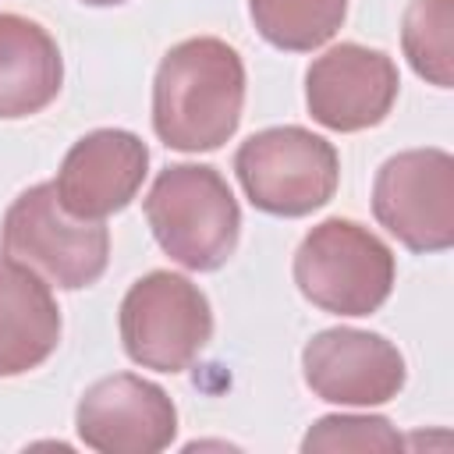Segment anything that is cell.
I'll use <instances>...</instances> for the list:
<instances>
[{
  "instance_id": "obj_1",
  "label": "cell",
  "mask_w": 454,
  "mask_h": 454,
  "mask_svg": "<svg viewBox=\"0 0 454 454\" xmlns=\"http://www.w3.org/2000/svg\"><path fill=\"white\" fill-rule=\"evenodd\" d=\"M241 106L245 64L231 43L195 35L163 53L153 78V131L167 149H220L238 131Z\"/></svg>"
},
{
  "instance_id": "obj_2",
  "label": "cell",
  "mask_w": 454,
  "mask_h": 454,
  "mask_svg": "<svg viewBox=\"0 0 454 454\" xmlns=\"http://www.w3.org/2000/svg\"><path fill=\"white\" fill-rule=\"evenodd\" d=\"M145 220L156 245L195 273L220 270L241 234L238 199L209 163H174L160 170L145 195Z\"/></svg>"
},
{
  "instance_id": "obj_3",
  "label": "cell",
  "mask_w": 454,
  "mask_h": 454,
  "mask_svg": "<svg viewBox=\"0 0 454 454\" xmlns=\"http://www.w3.org/2000/svg\"><path fill=\"white\" fill-rule=\"evenodd\" d=\"M390 245L348 216L316 223L294 252V284L323 312L372 316L394 291Z\"/></svg>"
},
{
  "instance_id": "obj_4",
  "label": "cell",
  "mask_w": 454,
  "mask_h": 454,
  "mask_svg": "<svg viewBox=\"0 0 454 454\" xmlns=\"http://www.w3.org/2000/svg\"><path fill=\"white\" fill-rule=\"evenodd\" d=\"M234 174L255 209L270 216H309L333 199L340 156L323 135L301 124H280L238 145Z\"/></svg>"
},
{
  "instance_id": "obj_5",
  "label": "cell",
  "mask_w": 454,
  "mask_h": 454,
  "mask_svg": "<svg viewBox=\"0 0 454 454\" xmlns=\"http://www.w3.org/2000/svg\"><path fill=\"white\" fill-rule=\"evenodd\" d=\"M4 255L21 259L50 284L78 291L96 284L110 262V231L103 220H74L64 213L53 181L25 188L4 213Z\"/></svg>"
},
{
  "instance_id": "obj_6",
  "label": "cell",
  "mask_w": 454,
  "mask_h": 454,
  "mask_svg": "<svg viewBox=\"0 0 454 454\" xmlns=\"http://www.w3.org/2000/svg\"><path fill=\"white\" fill-rule=\"evenodd\" d=\"M213 337V309L199 284L153 270L121 301V344L128 358L156 372H184Z\"/></svg>"
},
{
  "instance_id": "obj_7",
  "label": "cell",
  "mask_w": 454,
  "mask_h": 454,
  "mask_svg": "<svg viewBox=\"0 0 454 454\" xmlns=\"http://www.w3.org/2000/svg\"><path fill=\"white\" fill-rule=\"evenodd\" d=\"M372 213L408 252L454 245V156L447 149H404L372 181Z\"/></svg>"
},
{
  "instance_id": "obj_8",
  "label": "cell",
  "mask_w": 454,
  "mask_h": 454,
  "mask_svg": "<svg viewBox=\"0 0 454 454\" xmlns=\"http://www.w3.org/2000/svg\"><path fill=\"white\" fill-rule=\"evenodd\" d=\"M78 440L99 454H156L177 436L170 394L135 372L96 380L74 408Z\"/></svg>"
},
{
  "instance_id": "obj_9",
  "label": "cell",
  "mask_w": 454,
  "mask_h": 454,
  "mask_svg": "<svg viewBox=\"0 0 454 454\" xmlns=\"http://www.w3.org/2000/svg\"><path fill=\"white\" fill-rule=\"evenodd\" d=\"M397 89L401 78L394 57L362 43H337L305 71L309 114L330 131H365L383 124Z\"/></svg>"
},
{
  "instance_id": "obj_10",
  "label": "cell",
  "mask_w": 454,
  "mask_h": 454,
  "mask_svg": "<svg viewBox=\"0 0 454 454\" xmlns=\"http://www.w3.org/2000/svg\"><path fill=\"white\" fill-rule=\"evenodd\" d=\"M305 387L330 404L372 408L401 394L408 369L394 340L372 330L333 326L319 330L301 351Z\"/></svg>"
},
{
  "instance_id": "obj_11",
  "label": "cell",
  "mask_w": 454,
  "mask_h": 454,
  "mask_svg": "<svg viewBox=\"0 0 454 454\" xmlns=\"http://www.w3.org/2000/svg\"><path fill=\"white\" fill-rule=\"evenodd\" d=\"M145 174L149 145L135 131L96 128L67 149L53 188L74 220H106L138 195Z\"/></svg>"
},
{
  "instance_id": "obj_12",
  "label": "cell",
  "mask_w": 454,
  "mask_h": 454,
  "mask_svg": "<svg viewBox=\"0 0 454 454\" xmlns=\"http://www.w3.org/2000/svg\"><path fill=\"white\" fill-rule=\"evenodd\" d=\"M60 344V309L43 273L0 255V376L39 369Z\"/></svg>"
},
{
  "instance_id": "obj_13",
  "label": "cell",
  "mask_w": 454,
  "mask_h": 454,
  "mask_svg": "<svg viewBox=\"0 0 454 454\" xmlns=\"http://www.w3.org/2000/svg\"><path fill=\"white\" fill-rule=\"evenodd\" d=\"M64 85L57 39L25 14H0V121L46 110Z\"/></svg>"
},
{
  "instance_id": "obj_14",
  "label": "cell",
  "mask_w": 454,
  "mask_h": 454,
  "mask_svg": "<svg viewBox=\"0 0 454 454\" xmlns=\"http://www.w3.org/2000/svg\"><path fill=\"white\" fill-rule=\"evenodd\" d=\"M255 32L287 53H309L337 35L348 0H248Z\"/></svg>"
},
{
  "instance_id": "obj_15",
  "label": "cell",
  "mask_w": 454,
  "mask_h": 454,
  "mask_svg": "<svg viewBox=\"0 0 454 454\" xmlns=\"http://www.w3.org/2000/svg\"><path fill=\"white\" fill-rule=\"evenodd\" d=\"M450 25L454 0H411L401 25V46L419 78L450 89Z\"/></svg>"
},
{
  "instance_id": "obj_16",
  "label": "cell",
  "mask_w": 454,
  "mask_h": 454,
  "mask_svg": "<svg viewBox=\"0 0 454 454\" xmlns=\"http://www.w3.org/2000/svg\"><path fill=\"white\" fill-rule=\"evenodd\" d=\"M401 436L383 415H323L309 426L301 450H397Z\"/></svg>"
},
{
  "instance_id": "obj_17",
  "label": "cell",
  "mask_w": 454,
  "mask_h": 454,
  "mask_svg": "<svg viewBox=\"0 0 454 454\" xmlns=\"http://www.w3.org/2000/svg\"><path fill=\"white\" fill-rule=\"evenodd\" d=\"M82 4H89V7H117L124 0H82Z\"/></svg>"
}]
</instances>
